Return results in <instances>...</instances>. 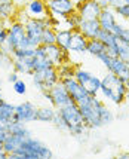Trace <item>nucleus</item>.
<instances>
[{
	"mask_svg": "<svg viewBox=\"0 0 129 159\" xmlns=\"http://www.w3.org/2000/svg\"><path fill=\"white\" fill-rule=\"evenodd\" d=\"M83 124L89 129H98L114 122V113L100 95H89V98L79 106Z\"/></svg>",
	"mask_w": 129,
	"mask_h": 159,
	"instance_id": "1",
	"label": "nucleus"
},
{
	"mask_svg": "<svg viewBox=\"0 0 129 159\" xmlns=\"http://www.w3.org/2000/svg\"><path fill=\"white\" fill-rule=\"evenodd\" d=\"M100 97L104 101L114 104V106H120L126 101L129 97V89L120 77L116 75L107 71L104 76L101 77V88H100Z\"/></svg>",
	"mask_w": 129,
	"mask_h": 159,
	"instance_id": "2",
	"label": "nucleus"
},
{
	"mask_svg": "<svg viewBox=\"0 0 129 159\" xmlns=\"http://www.w3.org/2000/svg\"><path fill=\"white\" fill-rule=\"evenodd\" d=\"M58 116L62 119V122L65 125V132H68L71 137L76 139H82L85 135H88V132L91 131L86 125L83 124V118H82L80 109L76 103L67 104L64 107L56 109Z\"/></svg>",
	"mask_w": 129,
	"mask_h": 159,
	"instance_id": "3",
	"label": "nucleus"
},
{
	"mask_svg": "<svg viewBox=\"0 0 129 159\" xmlns=\"http://www.w3.org/2000/svg\"><path fill=\"white\" fill-rule=\"evenodd\" d=\"M11 159H49L54 158V153L48 146L39 139L30 135L21 143L20 149L16 152L7 155Z\"/></svg>",
	"mask_w": 129,
	"mask_h": 159,
	"instance_id": "4",
	"label": "nucleus"
},
{
	"mask_svg": "<svg viewBox=\"0 0 129 159\" xmlns=\"http://www.w3.org/2000/svg\"><path fill=\"white\" fill-rule=\"evenodd\" d=\"M27 48H33V46L30 45V42L27 39L24 24L12 20L9 22V25H7V40L2 46V49L6 54L12 55V52L16 51V49H27Z\"/></svg>",
	"mask_w": 129,
	"mask_h": 159,
	"instance_id": "5",
	"label": "nucleus"
},
{
	"mask_svg": "<svg viewBox=\"0 0 129 159\" xmlns=\"http://www.w3.org/2000/svg\"><path fill=\"white\" fill-rule=\"evenodd\" d=\"M31 82H33V86L39 92L49 91L55 83L60 82L58 67H55L54 64H49V66L40 70H34L31 73Z\"/></svg>",
	"mask_w": 129,
	"mask_h": 159,
	"instance_id": "6",
	"label": "nucleus"
},
{
	"mask_svg": "<svg viewBox=\"0 0 129 159\" xmlns=\"http://www.w3.org/2000/svg\"><path fill=\"white\" fill-rule=\"evenodd\" d=\"M96 60L101 62L102 66L107 69V71L116 75L117 77H120L123 82H129V64L120 60L117 55H110L109 52H102L96 57Z\"/></svg>",
	"mask_w": 129,
	"mask_h": 159,
	"instance_id": "7",
	"label": "nucleus"
},
{
	"mask_svg": "<svg viewBox=\"0 0 129 159\" xmlns=\"http://www.w3.org/2000/svg\"><path fill=\"white\" fill-rule=\"evenodd\" d=\"M77 82L85 88V91L89 95H100V88H101V77H98L95 73L83 69L80 66H77L73 75Z\"/></svg>",
	"mask_w": 129,
	"mask_h": 159,
	"instance_id": "8",
	"label": "nucleus"
},
{
	"mask_svg": "<svg viewBox=\"0 0 129 159\" xmlns=\"http://www.w3.org/2000/svg\"><path fill=\"white\" fill-rule=\"evenodd\" d=\"M42 95H43V98H45L46 101H49L51 106H54L55 109H60V107H64V106H67V104L74 103L71 95H70V92H68L67 88H65L61 82L55 83L49 91L42 92Z\"/></svg>",
	"mask_w": 129,
	"mask_h": 159,
	"instance_id": "9",
	"label": "nucleus"
},
{
	"mask_svg": "<svg viewBox=\"0 0 129 159\" xmlns=\"http://www.w3.org/2000/svg\"><path fill=\"white\" fill-rule=\"evenodd\" d=\"M49 15L58 20H64L76 12V5L73 0H46Z\"/></svg>",
	"mask_w": 129,
	"mask_h": 159,
	"instance_id": "10",
	"label": "nucleus"
},
{
	"mask_svg": "<svg viewBox=\"0 0 129 159\" xmlns=\"http://www.w3.org/2000/svg\"><path fill=\"white\" fill-rule=\"evenodd\" d=\"M37 106L31 101H24L15 106V113H14V119L15 122H20V124H33L37 122Z\"/></svg>",
	"mask_w": 129,
	"mask_h": 159,
	"instance_id": "11",
	"label": "nucleus"
},
{
	"mask_svg": "<svg viewBox=\"0 0 129 159\" xmlns=\"http://www.w3.org/2000/svg\"><path fill=\"white\" fill-rule=\"evenodd\" d=\"M46 25H49L48 20H28L24 24L27 39L33 48L42 45V34H43V30Z\"/></svg>",
	"mask_w": 129,
	"mask_h": 159,
	"instance_id": "12",
	"label": "nucleus"
},
{
	"mask_svg": "<svg viewBox=\"0 0 129 159\" xmlns=\"http://www.w3.org/2000/svg\"><path fill=\"white\" fill-rule=\"evenodd\" d=\"M60 82L67 88V91L70 92V95L73 98V101L77 106H80L82 103H85L89 98V94L85 91V88L76 80L74 77H64V79H60Z\"/></svg>",
	"mask_w": 129,
	"mask_h": 159,
	"instance_id": "13",
	"label": "nucleus"
},
{
	"mask_svg": "<svg viewBox=\"0 0 129 159\" xmlns=\"http://www.w3.org/2000/svg\"><path fill=\"white\" fill-rule=\"evenodd\" d=\"M24 11L30 20H48L49 18L46 0H27V3L24 5Z\"/></svg>",
	"mask_w": 129,
	"mask_h": 159,
	"instance_id": "14",
	"label": "nucleus"
},
{
	"mask_svg": "<svg viewBox=\"0 0 129 159\" xmlns=\"http://www.w3.org/2000/svg\"><path fill=\"white\" fill-rule=\"evenodd\" d=\"M101 11L102 7L96 3V0H85L76 7V12L82 20H98Z\"/></svg>",
	"mask_w": 129,
	"mask_h": 159,
	"instance_id": "15",
	"label": "nucleus"
},
{
	"mask_svg": "<svg viewBox=\"0 0 129 159\" xmlns=\"http://www.w3.org/2000/svg\"><path fill=\"white\" fill-rule=\"evenodd\" d=\"M45 49H46V57L48 60L55 67H60L62 62L70 61V54L67 51H64L62 48H60L56 43H52V45H45Z\"/></svg>",
	"mask_w": 129,
	"mask_h": 159,
	"instance_id": "16",
	"label": "nucleus"
},
{
	"mask_svg": "<svg viewBox=\"0 0 129 159\" xmlns=\"http://www.w3.org/2000/svg\"><path fill=\"white\" fill-rule=\"evenodd\" d=\"M77 30L86 39H96L100 31H101V25H100L98 20H80L79 25H77Z\"/></svg>",
	"mask_w": 129,
	"mask_h": 159,
	"instance_id": "17",
	"label": "nucleus"
},
{
	"mask_svg": "<svg viewBox=\"0 0 129 159\" xmlns=\"http://www.w3.org/2000/svg\"><path fill=\"white\" fill-rule=\"evenodd\" d=\"M88 40L89 39H86L79 30H73L71 42H70V46H68V54H86Z\"/></svg>",
	"mask_w": 129,
	"mask_h": 159,
	"instance_id": "18",
	"label": "nucleus"
},
{
	"mask_svg": "<svg viewBox=\"0 0 129 159\" xmlns=\"http://www.w3.org/2000/svg\"><path fill=\"white\" fill-rule=\"evenodd\" d=\"M98 21H100V25H101L102 30H107V31H111L113 28H114L116 22L119 21L117 18V15H116L114 9H111V7H105V9H102L100 16H98Z\"/></svg>",
	"mask_w": 129,
	"mask_h": 159,
	"instance_id": "19",
	"label": "nucleus"
},
{
	"mask_svg": "<svg viewBox=\"0 0 129 159\" xmlns=\"http://www.w3.org/2000/svg\"><path fill=\"white\" fill-rule=\"evenodd\" d=\"M12 70H15L20 75H30L34 71L33 57H22V58H14Z\"/></svg>",
	"mask_w": 129,
	"mask_h": 159,
	"instance_id": "20",
	"label": "nucleus"
},
{
	"mask_svg": "<svg viewBox=\"0 0 129 159\" xmlns=\"http://www.w3.org/2000/svg\"><path fill=\"white\" fill-rule=\"evenodd\" d=\"M18 12L14 0H0V20L9 22L15 20V15Z\"/></svg>",
	"mask_w": 129,
	"mask_h": 159,
	"instance_id": "21",
	"label": "nucleus"
},
{
	"mask_svg": "<svg viewBox=\"0 0 129 159\" xmlns=\"http://www.w3.org/2000/svg\"><path fill=\"white\" fill-rule=\"evenodd\" d=\"M96 39H100V40L105 45V48H107V52H109L110 55H117V37H116L111 31H107V30H102L100 31V34Z\"/></svg>",
	"mask_w": 129,
	"mask_h": 159,
	"instance_id": "22",
	"label": "nucleus"
},
{
	"mask_svg": "<svg viewBox=\"0 0 129 159\" xmlns=\"http://www.w3.org/2000/svg\"><path fill=\"white\" fill-rule=\"evenodd\" d=\"M55 118H56V109L54 106H43L37 109V122L42 124H54Z\"/></svg>",
	"mask_w": 129,
	"mask_h": 159,
	"instance_id": "23",
	"label": "nucleus"
},
{
	"mask_svg": "<svg viewBox=\"0 0 129 159\" xmlns=\"http://www.w3.org/2000/svg\"><path fill=\"white\" fill-rule=\"evenodd\" d=\"M24 141V137H20V135H16V134H7L6 140H5V143H3V150L7 153V155H11V153L16 152L18 149H20L21 143Z\"/></svg>",
	"mask_w": 129,
	"mask_h": 159,
	"instance_id": "24",
	"label": "nucleus"
},
{
	"mask_svg": "<svg viewBox=\"0 0 129 159\" xmlns=\"http://www.w3.org/2000/svg\"><path fill=\"white\" fill-rule=\"evenodd\" d=\"M14 113H15V104L9 103L6 100L0 101V122H5V124H11L12 119H14Z\"/></svg>",
	"mask_w": 129,
	"mask_h": 159,
	"instance_id": "25",
	"label": "nucleus"
},
{
	"mask_svg": "<svg viewBox=\"0 0 129 159\" xmlns=\"http://www.w3.org/2000/svg\"><path fill=\"white\" fill-rule=\"evenodd\" d=\"M71 34H73V30H68V28H62L56 31V37H55V43L62 48L64 51L68 52V46H70V42H71Z\"/></svg>",
	"mask_w": 129,
	"mask_h": 159,
	"instance_id": "26",
	"label": "nucleus"
},
{
	"mask_svg": "<svg viewBox=\"0 0 129 159\" xmlns=\"http://www.w3.org/2000/svg\"><path fill=\"white\" fill-rule=\"evenodd\" d=\"M107 48H105V45L102 43L100 39H89L88 40V45H86V54H89L91 57H96L102 54V52H105Z\"/></svg>",
	"mask_w": 129,
	"mask_h": 159,
	"instance_id": "27",
	"label": "nucleus"
},
{
	"mask_svg": "<svg viewBox=\"0 0 129 159\" xmlns=\"http://www.w3.org/2000/svg\"><path fill=\"white\" fill-rule=\"evenodd\" d=\"M7 132H11V134H16V135H20V137H24V139H27L30 135H33L31 131L27 128V125L25 124H20V122H15L12 120L9 126H7Z\"/></svg>",
	"mask_w": 129,
	"mask_h": 159,
	"instance_id": "28",
	"label": "nucleus"
},
{
	"mask_svg": "<svg viewBox=\"0 0 129 159\" xmlns=\"http://www.w3.org/2000/svg\"><path fill=\"white\" fill-rule=\"evenodd\" d=\"M111 33H113L119 40L128 42L129 43V25L128 24H123V22H120V21H117L114 28L111 30Z\"/></svg>",
	"mask_w": 129,
	"mask_h": 159,
	"instance_id": "29",
	"label": "nucleus"
},
{
	"mask_svg": "<svg viewBox=\"0 0 129 159\" xmlns=\"http://www.w3.org/2000/svg\"><path fill=\"white\" fill-rule=\"evenodd\" d=\"M55 37H56V30L52 25H46L42 34V45H52L55 43Z\"/></svg>",
	"mask_w": 129,
	"mask_h": 159,
	"instance_id": "30",
	"label": "nucleus"
},
{
	"mask_svg": "<svg viewBox=\"0 0 129 159\" xmlns=\"http://www.w3.org/2000/svg\"><path fill=\"white\" fill-rule=\"evenodd\" d=\"M116 51H117V57L129 64V43L128 42H123L117 39V49Z\"/></svg>",
	"mask_w": 129,
	"mask_h": 159,
	"instance_id": "31",
	"label": "nucleus"
},
{
	"mask_svg": "<svg viewBox=\"0 0 129 159\" xmlns=\"http://www.w3.org/2000/svg\"><path fill=\"white\" fill-rule=\"evenodd\" d=\"M74 70H76V67L70 61L62 62L61 66L58 67L60 79H64V77H73V75H74Z\"/></svg>",
	"mask_w": 129,
	"mask_h": 159,
	"instance_id": "32",
	"label": "nucleus"
},
{
	"mask_svg": "<svg viewBox=\"0 0 129 159\" xmlns=\"http://www.w3.org/2000/svg\"><path fill=\"white\" fill-rule=\"evenodd\" d=\"M12 62H14V58L12 55L6 54L3 49L0 48V70H11L12 69Z\"/></svg>",
	"mask_w": 129,
	"mask_h": 159,
	"instance_id": "33",
	"label": "nucleus"
},
{
	"mask_svg": "<svg viewBox=\"0 0 129 159\" xmlns=\"http://www.w3.org/2000/svg\"><path fill=\"white\" fill-rule=\"evenodd\" d=\"M114 12H116V15H117V18H120V20H123L125 22L129 24V3L116 7Z\"/></svg>",
	"mask_w": 129,
	"mask_h": 159,
	"instance_id": "34",
	"label": "nucleus"
},
{
	"mask_svg": "<svg viewBox=\"0 0 129 159\" xmlns=\"http://www.w3.org/2000/svg\"><path fill=\"white\" fill-rule=\"evenodd\" d=\"M12 89H14L16 95H25L27 94V83L24 80H21V79H18L16 82L12 83Z\"/></svg>",
	"mask_w": 129,
	"mask_h": 159,
	"instance_id": "35",
	"label": "nucleus"
},
{
	"mask_svg": "<svg viewBox=\"0 0 129 159\" xmlns=\"http://www.w3.org/2000/svg\"><path fill=\"white\" fill-rule=\"evenodd\" d=\"M9 22H11V21H9ZM9 22L2 21V24H0V48H2L7 40V25H9Z\"/></svg>",
	"mask_w": 129,
	"mask_h": 159,
	"instance_id": "36",
	"label": "nucleus"
},
{
	"mask_svg": "<svg viewBox=\"0 0 129 159\" xmlns=\"http://www.w3.org/2000/svg\"><path fill=\"white\" fill-rule=\"evenodd\" d=\"M107 3H109V7H111V9H116V7L122 6V5H126V3H129V0H107Z\"/></svg>",
	"mask_w": 129,
	"mask_h": 159,
	"instance_id": "37",
	"label": "nucleus"
},
{
	"mask_svg": "<svg viewBox=\"0 0 129 159\" xmlns=\"http://www.w3.org/2000/svg\"><path fill=\"white\" fill-rule=\"evenodd\" d=\"M18 79H20V73H16L15 70H11V71L7 73V82H9V83L16 82Z\"/></svg>",
	"mask_w": 129,
	"mask_h": 159,
	"instance_id": "38",
	"label": "nucleus"
},
{
	"mask_svg": "<svg viewBox=\"0 0 129 159\" xmlns=\"http://www.w3.org/2000/svg\"><path fill=\"white\" fill-rule=\"evenodd\" d=\"M7 129H0V146H3V143H5V140H6L7 137Z\"/></svg>",
	"mask_w": 129,
	"mask_h": 159,
	"instance_id": "39",
	"label": "nucleus"
},
{
	"mask_svg": "<svg viewBox=\"0 0 129 159\" xmlns=\"http://www.w3.org/2000/svg\"><path fill=\"white\" fill-rule=\"evenodd\" d=\"M96 3L102 7V9H105V7H109V3H107V0H96Z\"/></svg>",
	"mask_w": 129,
	"mask_h": 159,
	"instance_id": "40",
	"label": "nucleus"
},
{
	"mask_svg": "<svg viewBox=\"0 0 129 159\" xmlns=\"http://www.w3.org/2000/svg\"><path fill=\"white\" fill-rule=\"evenodd\" d=\"M7 158V153L3 150V146H0V159H6Z\"/></svg>",
	"mask_w": 129,
	"mask_h": 159,
	"instance_id": "41",
	"label": "nucleus"
},
{
	"mask_svg": "<svg viewBox=\"0 0 129 159\" xmlns=\"http://www.w3.org/2000/svg\"><path fill=\"white\" fill-rule=\"evenodd\" d=\"M119 158H122V159H129V152H123L119 155Z\"/></svg>",
	"mask_w": 129,
	"mask_h": 159,
	"instance_id": "42",
	"label": "nucleus"
},
{
	"mask_svg": "<svg viewBox=\"0 0 129 159\" xmlns=\"http://www.w3.org/2000/svg\"><path fill=\"white\" fill-rule=\"evenodd\" d=\"M5 98H3V91H2V85H0V101H3Z\"/></svg>",
	"mask_w": 129,
	"mask_h": 159,
	"instance_id": "43",
	"label": "nucleus"
},
{
	"mask_svg": "<svg viewBox=\"0 0 129 159\" xmlns=\"http://www.w3.org/2000/svg\"><path fill=\"white\" fill-rule=\"evenodd\" d=\"M73 2H74L76 5H79V3H82V2H85V0H73Z\"/></svg>",
	"mask_w": 129,
	"mask_h": 159,
	"instance_id": "44",
	"label": "nucleus"
},
{
	"mask_svg": "<svg viewBox=\"0 0 129 159\" xmlns=\"http://www.w3.org/2000/svg\"><path fill=\"white\" fill-rule=\"evenodd\" d=\"M0 24H2V20H0Z\"/></svg>",
	"mask_w": 129,
	"mask_h": 159,
	"instance_id": "45",
	"label": "nucleus"
},
{
	"mask_svg": "<svg viewBox=\"0 0 129 159\" xmlns=\"http://www.w3.org/2000/svg\"><path fill=\"white\" fill-rule=\"evenodd\" d=\"M128 118H129V113H128Z\"/></svg>",
	"mask_w": 129,
	"mask_h": 159,
	"instance_id": "46",
	"label": "nucleus"
}]
</instances>
